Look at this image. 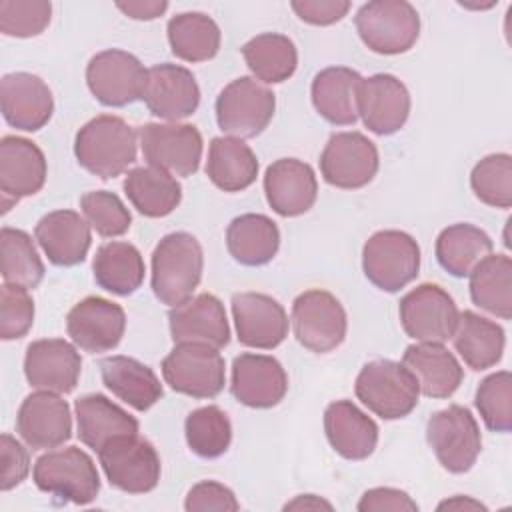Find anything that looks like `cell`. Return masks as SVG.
Returning a JSON list of instances; mask_svg holds the SVG:
<instances>
[{
	"label": "cell",
	"instance_id": "1",
	"mask_svg": "<svg viewBox=\"0 0 512 512\" xmlns=\"http://www.w3.org/2000/svg\"><path fill=\"white\" fill-rule=\"evenodd\" d=\"M74 154L90 174L116 178L136 160V130L118 116L100 114L76 132Z\"/></svg>",
	"mask_w": 512,
	"mask_h": 512
},
{
	"label": "cell",
	"instance_id": "2",
	"mask_svg": "<svg viewBox=\"0 0 512 512\" xmlns=\"http://www.w3.org/2000/svg\"><path fill=\"white\" fill-rule=\"evenodd\" d=\"M202 268V246L192 234H166L152 252L154 296L168 306H178L190 300L200 284Z\"/></svg>",
	"mask_w": 512,
	"mask_h": 512
},
{
	"label": "cell",
	"instance_id": "3",
	"mask_svg": "<svg viewBox=\"0 0 512 512\" xmlns=\"http://www.w3.org/2000/svg\"><path fill=\"white\" fill-rule=\"evenodd\" d=\"M356 398L376 416L398 420L408 416L420 398L414 374L394 360H372L362 366L354 384Z\"/></svg>",
	"mask_w": 512,
	"mask_h": 512
},
{
	"label": "cell",
	"instance_id": "4",
	"mask_svg": "<svg viewBox=\"0 0 512 512\" xmlns=\"http://www.w3.org/2000/svg\"><path fill=\"white\" fill-rule=\"evenodd\" d=\"M354 24L360 40L376 54L408 52L420 36V16L406 0H374L358 8Z\"/></svg>",
	"mask_w": 512,
	"mask_h": 512
},
{
	"label": "cell",
	"instance_id": "5",
	"mask_svg": "<svg viewBox=\"0 0 512 512\" xmlns=\"http://www.w3.org/2000/svg\"><path fill=\"white\" fill-rule=\"evenodd\" d=\"M32 478L42 492L80 506L96 500L100 492L94 460L76 446L42 454L34 464Z\"/></svg>",
	"mask_w": 512,
	"mask_h": 512
},
{
	"label": "cell",
	"instance_id": "6",
	"mask_svg": "<svg viewBox=\"0 0 512 512\" xmlns=\"http://www.w3.org/2000/svg\"><path fill=\"white\" fill-rule=\"evenodd\" d=\"M362 270L376 288L398 292L418 276L420 246L402 230L374 232L362 248Z\"/></svg>",
	"mask_w": 512,
	"mask_h": 512
},
{
	"label": "cell",
	"instance_id": "7",
	"mask_svg": "<svg viewBox=\"0 0 512 512\" xmlns=\"http://www.w3.org/2000/svg\"><path fill=\"white\" fill-rule=\"evenodd\" d=\"M166 384L192 398H214L224 390L226 364L218 348L208 344H176L162 360Z\"/></svg>",
	"mask_w": 512,
	"mask_h": 512
},
{
	"label": "cell",
	"instance_id": "8",
	"mask_svg": "<svg viewBox=\"0 0 512 512\" xmlns=\"http://www.w3.org/2000/svg\"><path fill=\"white\" fill-rule=\"evenodd\" d=\"M276 110L274 92L250 76L232 80L216 98V120L234 138H254L266 130Z\"/></svg>",
	"mask_w": 512,
	"mask_h": 512
},
{
	"label": "cell",
	"instance_id": "9",
	"mask_svg": "<svg viewBox=\"0 0 512 512\" xmlns=\"http://www.w3.org/2000/svg\"><path fill=\"white\" fill-rule=\"evenodd\" d=\"M426 438L438 462L452 474L468 472L482 450L476 418L458 404L438 410L428 418Z\"/></svg>",
	"mask_w": 512,
	"mask_h": 512
},
{
	"label": "cell",
	"instance_id": "10",
	"mask_svg": "<svg viewBox=\"0 0 512 512\" xmlns=\"http://www.w3.org/2000/svg\"><path fill=\"white\" fill-rule=\"evenodd\" d=\"M292 328L306 350L326 354L344 342L348 320L334 294L314 288L292 302Z\"/></svg>",
	"mask_w": 512,
	"mask_h": 512
},
{
	"label": "cell",
	"instance_id": "11",
	"mask_svg": "<svg viewBox=\"0 0 512 512\" xmlns=\"http://www.w3.org/2000/svg\"><path fill=\"white\" fill-rule=\"evenodd\" d=\"M98 460L108 482L128 494H146L160 480V456L138 434L110 440L98 450Z\"/></svg>",
	"mask_w": 512,
	"mask_h": 512
},
{
	"label": "cell",
	"instance_id": "12",
	"mask_svg": "<svg viewBox=\"0 0 512 512\" xmlns=\"http://www.w3.org/2000/svg\"><path fill=\"white\" fill-rule=\"evenodd\" d=\"M458 308L452 296L438 284H420L402 296L398 316L404 332L416 342L444 344L450 340Z\"/></svg>",
	"mask_w": 512,
	"mask_h": 512
},
{
	"label": "cell",
	"instance_id": "13",
	"mask_svg": "<svg viewBox=\"0 0 512 512\" xmlns=\"http://www.w3.org/2000/svg\"><path fill=\"white\" fill-rule=\"evenodd\" d=\"M142 156L172 176H192L202 160V136L192 124L150 122L140 128Z\"/></svg>",
	"mask_w": 512,
	"mask_h": 512
},
{
	"label": "cell",
	"instance_id": "14",
	"mask_svg": "<svg viewBox=\"0 0 512 512\" xmlns=\"http://www.w3.org/2000/svg\"><path fill=\"white\" fill-rule=\"evenodd\" d=\"M378 148L360 132H336L320 154V172L330 186L356 190L370 184L378 172Z\"/></svg>",
	"mask_w": 512,
	"mask_h": 512
},
{
	"label": "cell",
	"instance_id": "15",
	"mask_svg": "<svg viewBox=\"0 0 512 512\" xmlns=\"http://www.w3.org/2000/svg\"><path fill=\"white\" fill-rule=\"evenodd\" d=\"M146 70L142 62L120 48L94 54L86 66V84L92 96L112 108L132 104L142 96Z\"/></svg>",
	"mask_w": 512,
	"mask_h": 512
},
{
	"label": "cell",
	"instance_id": "16",
	"mask_svg": "<svg viewBox=\"0 0 512 512\" xmlns=\"http://www.w3.org/2000/svg\"><path fill=\"white\" fill-rule=\"evenodd\" d=\"M126 330L124 308L100 296H88L66 316L70 340L84 352L100 354L116 348Z\"/></svg>",
	"mask_w": 512,
	"mask_h": 512
},
{
	"label": "cell",
	"instance_id": "17",
	"mask_svg": "<svg viewBox=\"0 0 512 512\" xmlns=\"http://www.w3.org/2000/svg\"><path fill=\"white\" fill-rule=\"evenodd\" d=\"M140 98L154 116L178 122L196 112L200 88L188 68L164 62L146 70Z\"/></svg>",
	"mask_w": 512,
	"mask_h": 512
},
{
	"label": "cell",
	"instance_id": "18",
	"mask_svg": "<svg viewBox=\"0 0 512 512\" xmlns=\"http://www.w3.org/2000/svg\"><path fill=\"white\" fill-rule=\"evenodd\" d=\"M16 432L32 450H48L72 436V414L68 402L48 390L28 394L16 414Z\"/></svg>",
	"mask_w": 512,
	"mask_h": 512
},
{
	"label": "cell",
	"instance_id": "19",
	"mask_svg": "<svg viewBox=\"0 0 512 512\" xmlns=\"http://www.w3.org/2000/svg\"><path fill=\"white\" fill-rule=\"evenodd\" d=\"M46 174L48 166L44 152L32 140L4 136L0 140L2 214H6L20 198L40 192Z\"/></svg>",
	"mask_w": 512,
	"mask_h": 512
},
{
	"label": "cell",
	"instance_id": "20",
	"mask_svg": "<svg viewBox=\"0 0 512 512\" xmlns=\"http://www.w3.org/2000/svg\"><path fill=\"white\" fill-rule=\"evenodd\" d=\"M232 316L240 344L258 350H272L288 336L284 306L262 292H238L232 296Z\"/></svg>",
	"mask_w": 512,
	"mask_h": 512
},
{
	"label": "cell",
	"instance_id": "21",
	"mask_svg": "<svg viewBox=\"0 0 512 512\" xmlns=\"http://www.w3.org/2000/svg\"><path fill=\"white\" fill-rule=\"evenodd\" d=\"M82 372V358L76 344L64 338H44L28 344L24 376L36 390L68 394L76 388Z\"/></svg>",
	"mask_w": 512,
	"mask_h": 512
},
{
	"label": "cell",
	"instance_id": "22",
	"mask_svg": "<svg viewBox=\"0 0 512 512\" xmlns=\"http://www.w3.org/2000/svg\"><path fill=\"white\" fill-rule=\"evenodd\" d=\"M230 392L248 408H272L284 400L288 376L276 358L244 352L232 362Z\"/></svg>",
	"mask_w": 512,
	"mask_h": 512
},
{
	"label": "cell",
	"instance_id": "23",
	"mask_svg": "<svg viewBox=\"0 0 512 512\" xmlns=\"http://www.w3.org/2000/svg\"><path fill=\"white\" fill-rule=\"evenodd\" d=\"M358 116L378 136L398 132L410 116L408 88L392 74L362 78L358 86Z\"/></svg>",
	"mask_w": 512,
	"mask_h": 512
},
{
	"label": "cell",
	"instance_id": "24",
	"mask_svg": "<svg viewBox=\"0 0 512 512\" xmlns=\"http://www.w3.org/2000/svg\"><path fill=\"white\" fill-rule=\"evenodd\" d=\"M0 108L4 120L16 130L36 132L48 124L54 98L48 84L30 72H12L0 80Z\"/></svg>",
	"mask_w": 512,
	"mask_h": 512
},
{
	"label": "cell",
	"instance_id": "25",
	"mask_svg": "<svg viewBox=\"0 0 512 512\" xmlns=\"http://www.w3.org/2000/svg\"><path fill=\"white\" fill-rule=\"evenodd\" d=\"M168 324L174 344L194 342L220 350L230 342V326L224 304L208 292L172 306L168 312Z\"/></svg>",
	"mask_w": 512,
	"mask_h": 512
},
{
	"label": "cell",
	"instance_id": "26",
	"mask_svg": "<svg viewBox=\"0 0 512 512\" xmlns=\"http://www.w3.org/2000/svg\"><path fill=\"white\" fill-rule=\"evenodd\" d=\"M264 192L276 214L292 218L314 206L318 180L310 164L298 158H280L266 168Z\"/></svg>",
	"mask_w": 512,
	"mask_h": 512
},
{
	"label": "cell",
	"instance_id": "27",
	"mask_svg": "<svg viewBox=\"0 0 512 512\" xmlns=\"http://www.w3.org/2000/svg\"><path fill=\"white\" fill-rule=\"evenodd\" d=\"M90 224L74 210H54L44 214L36 228L34 236L56 266H76L80 264L92 244Z\"/></svg>",
	"mask_w": 512,
	"mask_h": 512
},
{
	"label": "cell",
	"instance_id": "28",
	"mask_svg": "<svg viewBox=\"0 0 512 512\" xmlns=\"http://www.w3.org/2000/svg\"><path fill=\"white\" fill-rule=\"evenodd\" d=\"M402 364L414 374L420 392L428 398H448L464 380L460 362L444 344H410L402 354Z\"/></svg>",
	"mask_w": 512,
	"mask_h": 512
},
{
	"label": "cell",
	"instance_id": "29",
	"mask_svg": "<svg viewBox=\"0 0 512 512\" xmlns=\"http://www.w3.org/2000/svg\"><path fill=\"white\" fill-rule=\"evenodd\" d=\"M324 432L330 446L348 460L368 458L378 444V426L352 400H336L324 410Z\"/></svg>",
	"mask_w": 512,
	"mask_h": 512
},
{
	"label": "cell",
	"instance_id": "30",
	"mask_svg": "<svg viewBox=\"0 0 512 512\" xmlns=\"http://www.w3.org/2000/svg\"><path fill=\"white\" fill-rule=\"evenodd\" d=\"M362 76L346 66L320 70L312 80V104L334 126H350L358 120V86Z\"/></svg>",
	"mask_w": 512,
	"mask_h": 512
},
{
	"label": "cell",
	"instance_id": "31",
	"mask_svg": "<svg viewBox=\"0 0 512 512\" xmlns=\"http://www.w3.org/2000/svg\"><path fill=\"white\" fill-rule=\"evenodd\" d=\"M104 386L138 412L152 408L164 394L154 370L130 356H108L100 360Z\"/></svg>",
	"mask_w": 512,
	"mask_h": 512
},
{
	"label": "cell",
	"instance_id": "32",
	"mask_svg": "<svg viewBox=\"0 0 512 512\" xmlns=\"http://www.w3.org/2000/svg\"><path fill=\"white\" fill-rule=\"evenodd\" d=\"M74 410L78 438L94 452L118 436L138 434V420L102 394L80 396Z\"/></svg>",
	"mask_w": 512,
	"mask_h": 512
},
{
	"label": "cell",
	"instance_id": "33",
	"mask_svg": "<svg viewBox=\"0 0 512 512\" xmlns=\"http://www.w3.org/2000/svg\"><path fill=\"white\" fill-rule=\"evenodd\" d=\"M450 338L464 364L476 372L496 366L504 354L506 336L502 326L472 310L458 314Z\"/></svg>",
	"mask_w": 512,
	"mask_h": 512
},
{
	"label": "cell",
	"instance_id": "34",
	"mask_svg": "<svg viewBox=\"0 0 512 512\" xmlns=\"http://www.w3.org/2000/svg\"><path fill=\"white\" fill-rule=\"evenodd\" d=\"M206 174L224 192H240L254 184L258 158L252 148L234 136H216L208 148Z\"/></svg>",
	"mask_w": 512,
	"mask_h": 512
},
{
	"label": "cell",
	"instance_id": "35",
	"mask_svg": "<svg viewBox=\"0 0 512 512\" xmlns=\"http://www.w3.org/2000/svg\"><path fill=\"white\" fill-rule=\"evenodd\" d=\"M230 256L244 266L268 264L280 248V230L266 214L236 216L226 230Z\"/></svg>",
	"mask_w": 512,
	"mask_h": 512
},
{
	"label": "cell",
	"instance_id": "36",
	"mask_svg": "<svg viewBox=\"0 0 512 512\" xmlns=\"http://www.w3.org/2000/svg\"><path fill=\"white\" fill-rule=\"evenodd\" d=\"M92 270L100 288L116 296H128L140 288L146 266L134 244L112 240L96 250Z\"/></svg>",
	"mask_w": 512,
	"mask_h": 512
},
{
	"label": "cell",
	"instance_id": "37",
	"mask_svg": "<svg viewBox=\"0 0 512 512\" xmlns=\"http://www.w3.org/2000/svg\"><path fill=\"white\" fill-rule=\"evenodd\" d=\"M122 186L132 206L148 218L168 216L182 200V186L178 180L156 166L132 168Z\"/></svg>",
	"mask_w": 512,
	"mask_h": 512
},
{
	"label": "cell",
	"instance_id": "38",
	"mask_svg": "<svg viewBox=\"0 0 512 512\" xmlns=\"http://www.w3.org/2000/svg\"><path fill=\"white\" fill-rule=\"evenodd\" d=\"M470 276L472 302L502 318L512 316V260L506 254H488L480 260Z\"/></svg>",
	"mask_w": 512,
	"mask_h": 512
},
{
	"label": "cell",
	"instance_id": "39",
	"mask_svg": "<svg viewBox=\"0 0 512 512\" xmlns=\"http://www.w3.org/2000/svg\"><path fill=\"white\" fill-rule=\"evenodd\" d=\"M490 236L474 224H452L436 238V260L452 276L464 278L472 268L492 254Z\"/></svg>",
	"mask_w": 512,
	"mask_h": 512
},
{
	"label": "cell",
	"instance_id": "40",
	"mask_svg": "<svg viewBox=\"0 0 512 512\" xmlns=\"http://www.w3.org/2000/svg\"><path fill=\"white\" fill-rule=\"evenodd\" d=\"M168 42L176 58L184 62H206L220 50L222 32L204 12H182L168 22Z\"/></svg>",
	"mask_w": 512,
	"mask_h": 512
},
{
	"label": "cell",
	"instance_id": "41",
	"mask_svg": "<svg viewBox=\"0 0 512 512\" xmlns=\"http://www.w3.org/2000/svg\"><path fill=\"white\" fill-rule=\"evenodd\" d=\"M242 56L250 72L264 84L288 80L298 66V50L294 42L278 32H264L250 38L242 46Z\"/></svg>",
	"mask_w": 512,
	"mask_h": 512
},
{
	"label": "cell",
	"instance_id": "42",
	"mask_svg": "<svg viewBox=\"0 0 512 512\" xmlns=\"http://www.w3.org/2000/svg\"><path fill=\"white\" fill-rule=\"evenodd\" d=\"M0 272L6 284L26 290H34L42 282L44 264L30 234L10 226L0 230Z\"/></svg>",
	"mask_w": 512,
	"mask_h": 512
},
{
	"label": "cell",
	"instance_id": "43",
	"mask_svg": "<svg viewBox=\"0 0 512 512\" xmlns=\"http://www.w3.org/2000/svg\"><path fill=\"white\" fill-rule=\"evenodd\" d=\"M190 450L200 458L222 456L232 442V424L226 412L214 404L192 410L184 422Z\"/></svg>",
	"mask_w": 512,
	"mask_h": 512
},
{
	"label": "cell",
	"instance_id": "44",
	"mask_svg": "<svg viewBox=\"0 0 512 512\" xmlns=\"http://www.w3.org/2000/svg\"><path fill=\"white\" fill-rule=\"evenodd\" d=\"M476 198L494 208L512 206V156L498 152L484 156L470 174Z\"/></svg>",
	"mask_w": 512,
	"mask_h": 512
},
{
	"label": "cell",
	"instance_id": "45",
	"mask_svg": "<svg viewBox=\"0 0 512 512\" xmlns=\"http://www.w3.org/2000/svg\"><path fill=\"white\" fill-rule=\"evenodd\" d=\"M476 410L492 432H510L512 428V376L508 370L486 376L474 398Z\"/></svg>",
	"mask_w": 512,
	"mask_h": 512
},
{
	"label": "cell",
	"instance_id": "46",
	"mask_svg": "<svg viewBox=\"0 0 512 512\" xmlns=\"http://www.w3.org/2000/svg\"><path fill=\"white\" fill-rule=\"evenodd\" d=\"M80 210L88 224L104 238L122 236L132 224L124 202L108 190H92L80 198Z\"/></svg>",
	"mask_w": 512,
	"mask_h": 512
},
{
	"label": "cell",
	"instance_id": "47",
	"mask_svg": "<svg viewBox=\"0 0 512 512\" xmlns=\"http://www.w3.org/2000/svg\"><path fill=\"white\" fill-rule=\"evenodd\" d=\"M52 18V4L46 0H2L0 32L14 38L42 34Z\"/></svg>",
	"mask_w": 512,
	"mask_h": 512
},
{
	"label": "cell",
	"instance_id": "48",
	"mask_svg": "<svg viewBox=\"0 0 512 512\" xmlns=\"http://www.w3.org/2000/svg\"><path fill=\"white\" fill-rule=\"evenodd\" d=\"M34 322V302L26 288L14 284L0 286V338L16 340L28 334Z\"/></svg>",
	"mask_w": 512,
	"mask_h": 512
},
{
	"label": "cell",
	"instance_id": "49",
	"mask_svg": "<svg viewBox=\"0 0 512 512\" xmlns=\"http://www.w3.org/2000/svg\"><path fill=\"white\" fill-rule=\"evenodd\" d=\"M184 508L188 512H206V510L236 512L240 504L228 486L214 480H202L188 490Z\"/></svg>",
	"mask_w": 512,
	"mask_h": 512
},
{
	"label": "cell",
	"instance_id": "50",
	"mask_svg": "<svg viewBox=\"0 0 512 512\" xmlns=\"http://www.w3.org/2000/svg\"><path fill=\"white\" fill-rule=\"evenodd\" d=\"M0 460H2V474H0V488L8 492L22 484L30 472V456L28 450L10 434L0 436Z\"/></svg>",
	"mask_w": 512,
	"mask_h": 512
},
{
	"label": "cell",
	"instance_id": "51",
	"mask_svg": "<svg viewBox=\"0 0 512 512\" xmlns=\"http://www.w3.org/2000/svg\"><path fill=\"white\" fill-rule=\"evenodd\" d=\"M290 6L302 22L314 26L340 22L350 10V2L346 0H294Z\"/></svg>",
	"mask_w": 512,
	"mask_h": 512
},
{
	"label": "cell",
	"instance_id": "52",
	"mask_svg": "<svg viewBox=\"0 0 512 512\" xmlns=\"http://www.w3.org/2000/svg\"><path fill=\"white\" fill-rule=\"evenodd\" d=\"M356 508L358 512H416L418 504L404 490L380 486L366 490Z\"/></svg>",
	"mask_w": 512,
	"mask_h": 512
},
{
	"label": "cell",
	"instance_id": "53",
	"mask_svg": "<svg viewBox=\"0 0 512 512\" xmlns=\"http://www.w3.org/2000/svg\"><path fill=\"white\" fill-rule=\"evenodd\" d=\"M116 8L134 20H154L168 10L164 0H136V2H118Z\"/></svg>",
	"mask_w": 512,
	"mask_h": 512
},
{
	"label": "cell",
	"instance_id": "54",
	"mask_svg": "<svg viewBox=\"0 0 512 512\" xmlns=\"http://www.w3.org/2000/svg\"><path fill=\"white\" fill-rule=\"evenodd\" d=\"M332 510V504L322 500L320 496L316 494H302V496H296L292 502H288L284 506V510Z\"/></svg>",
	"mask_w": 512,
	"mask_h": 512
},
{
	"label": "cell",
	"instance_id": "55",
	"mask_svg": "<svg viewBox=\"0 0 512 512\" xmlns=\"http://www.w3.org/2000/svg\"><path fill=\"white\" fill-rule=\"evenodd\" d=\"M438 510H486V506L470 496H452L440 502Z\"/></svg>",
	"mask_w": 512,
	"mask_h": 512
}]
</instances>
